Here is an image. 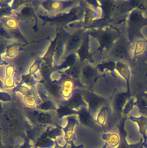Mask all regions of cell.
<instances>
[{"mask_svg": "<svg viewBox=\"0 0 147 148\" xmlns=\"http://www.w3.org/2000/svg\"><path fill=\"white\" fill-rule=\"evenodd\" d=\"M120 133V142L116 148H144L143 146V140L141 139L136 143L129 144L126 140V133L123 127H121L119 130Z\"/></svg>", "mask_w": 147, "mask_h": 148, "instance_id": "cell-1", "label": "cell"}, {"mask_svg": "<svg viewBox=\"0 0 147 148\" xmlns=\"http://www.w3.org/2000/svg\"><path fill=\"white\" fill-rule=\"evenodd\" d=\"M4 120L7 127L9 128H13L16 125L18 121L16 114L13 111L7 112L4 116Z\"/></svg>", "mask_w": 147, "mask_h": 148, "instance_id": "cell-2", "label": "cell"}, {"mask_svg": "<svg viewBox=\"0 0 147 148\" xmlns=\"http://www.w3.org/2000/svg\"><path fill=\"white\" fill-rule=\"evenodd\" d=\"M104 139L111 147H116L120 142V137L116 134L104 135Z\"/></svg>", "mask_w": 147, "mask_h": 148, "instance_id": "cell-3", "label": "cell"}, {"mask_svg": "<svg viewBox=\"0 0 147 148\" xmlns=\"http://www.w3.org/2000/svg\"><path fill=\"white\" fill-rule=\"evenodd\" d=\"M80 119L82 123L86 125H89L92 123V120L90 115L86 112H83L81 113Z\"/></svg>", "mask_w": 147, "mask_h": 148, "instance_id": "cell-4", "label": "cell"}, {"mask_svg": "<svg viewBox=\"0 0 147 148\" xmlns=\"http://www.w3.org/2000/svg\"><path fill=\"white\" fill-rule=\"evenodd\" d=\"M115 53L117 57H124L126 56V50L123 46L120 45L118 47L115 51Z\"/></svg>", "mask_w": 147, "mask_h": 148, "instance_id": "cell-5", "label": "cell"}, {"mask_svg": "<svg viewBox=\"0 0 147 148\" xmlns=\"http://www.w3.org/2000/svg\"><path fill=\"white\" fill-rule=\"evenodd\" d=\"M37 120L40 123H47L50 120V117L47 114L44 113H40L36 117Z\"/></svg>", "mask_w": 147, "mask_h": 148, "instance_id": "cell-6", "label": "cell"}, {"mask_svg": "<svg viewBox=\"0 0 147 148\" xmlns=\"http://www.w3.org/2000/svg\"><path fill=\"white\" fill-rule=\"evenodd\" d=\"M83 74L86 79H91L94 76V72L92 69L87 67L84 69Z\"/></svg>", "mask_w": 147, "mask_h": 148, "instance_id": "cell-7", "label": "cell"}, {"mask_svg": "<svg viewBox=\"0 0 147 148\" xmlns=\"http://www.w3.org/2000/svg\"><path fill=\"white\" fill-rule=\"evenodd\" d=\"M80 40V38L78 36H74L73 38H72L69 42V44H68V46L69 49H73L74 47H76V46L77 45V43H78Z\"/></svg>", "mask_w": 147, "mask_h": 148, "instance_id": "cell-8", "label": "cell"}, {"mask_svg": "<svg viewBox=\"0 0 147 148\" xmlns=\"http://www.w3.org/2000/svg\"><path fill=\"white\" fill-rule=\"evenodd\" d=\"M100 102V99L95 97H91L89 99L90 105L92 108H95L99 103Z\"/></svg>", "mask_w": 147, "mask_h": 148, "instance_id": "cell-9", "label": "cell"}, {"mask_svg": "<svg viewBox=\"0 0 147 148\" xmlns=\"http://www.w3.org/2000/svg\"><path fill=\"white\" fill-rule=\"evenodd\" d=\"M50 90L53 94H57L58 92V86L55 84H52L50 86Z\"/></svg>", "mask_w": 147, "mask_h": 148, "instance_id": "cell-10", "label": "cell"}, {"mask_svg": "<svg viewBox=\"0 0 147 148\" xmlns=\"http://www.w3.org/2000/svg\"><path fill=\"white\" fill-rule=\"evenodd\" d=\"M80 101H81V97L78 95H77L73 98V99L71 101V103L76 105V104L80 103Z\"/></svg>", "mask_w": 147, "mask_h": 148, "instance_id": "cell-11", "label": "cell"}, {"mask_svg": "<svg viewBox=\"0 0 147 148\" xmlns=\"http://www.w3.org/2000/svg\"><path fill=\"white\" fill-rule=\"evenodd\" d=\"M22 14H24V15H29L31 14V10L29 9H27V8H25L24 9L22 12Z\"/></svg>", "mask_w": 147, "mask_h": 148, "instance_id": "cell-12", "label": "cell"}, {"mask_svg": "<svg viewBox=\"0 0 147 148\" xmlns=\"http://www.w3.org/2000/svg\"><path fill=\"white\" fill-rule=\"evenodd\" d=\"M69 110V108L67 106H65V107H63L61 108L60 112H61L62 113H66Z\"/></svg>", "mask_w": 147, "mask_h": 148, "instance_id": "cell-13", "label": "cell"}, {"mask_svg": "<svg viewBox=\"0 0 147 148\" xmlns=\"http://www.w3.org/2000/svg\"><path fill=\"white\" fill-rule=\"evenodd\" d=\"M74 62V58L72 56H70L67 59V62L69 64H72Z\"/></svg>", "mask_w": 147, "mask_h": 148, "instance_id": "cell-14", "label": "cell"}, {"mask_svg": "<svg viewBox=\"0 0 147 148\" xmlns=\"http://www.w3.org/2000/svg\"><path fill=\"white\" fill-rule=\"evenodd\" d=\"M51 107V104L50 103V102H46L43 104V108L44 109H48L49 108Z\"/></svg>", "mask_w": 147, "mask_h": 148, "instance_id": "cell-15", "label": "cell"}, {"mask_svg": "<svg viewBox=\"0 0 147 148\" xmlns=\"http://www.w3.org/2000/svg\"><path fill=\"white\" fill-rule=\"evenodd\" d=\"M107 143H105V144L104 145V146H103L101 148H107Z\"/></svg>", "mask_w": 147, "mask_h": 148, "instance_id": "cell-16", "label": "cell"}, {"mask_svg": "<svg viewBox=\"0 0 147 148\" xmlns=\"http://www.w3.org/2000/svg\"><path fill=\"white\" fill-rule=\"evenodd\" d=\"M146 76H147V73H146Z\"/></svg>", "mask_w": 147, "mask_h": 148, "instance_id": "cell-17", "label": "cell"}]
</instances>
